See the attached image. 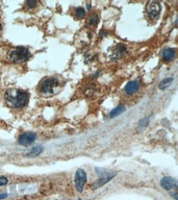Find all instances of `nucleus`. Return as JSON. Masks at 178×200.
Here are the masks:
<instances>
[{"mask_svg": "<svg viewBox=\"0 0 178 200\" xmlns=\"http://www.w3.org/2000/svg\"><path fill=\"white\" fill-rule=\"evenodd\" d=\"M4 98L9 106L14 107V109H21L28 103L29 94L23 90L12 89L7 90L4 95Z\"/></svg>", "mask_w": 178, "mask_h": 200, "instance_id": "obj_1", "label": "nucleus"}, {"mask_svg": "<svg viewBox=\"0 0 178 200\" xmlns=\"http://www.w3.org/2000/svg\"><path fill=\"white\" fill-rule=\"evenodd\" d=\"M60 89H62V84L55 77L44 78L38 87L39 93L45 97L52 96V95L58 93Z\"/></svg>", "mask_w": 178, "mask_h": 200, "instance_id": "obj_2", "label": "nucleus"}, {"mask_svg": "<svg viewBox=\"0 0 178 200\" xmlns=\"http://www.w3.org/2000/svg\"><path fill=\"white\" fill-rule=\"evenodd\" d=\"M30 57V51L25 47H15L6 52V60L14 64H21L26 62Z\"/></svg>", "mask_w": 178, "mask_h": 200, "instance_id": "obj_3", "label": "nucleus"}, {"mask_svg": "<svg viewBox=\"0 0 178 200\" xmlns=\"http://www.w3.org/2000/svg\"><path fill=\"white\" fill-rule=\"evenodd\" d=\"M87 173L84 169H78L75 173V177H74V182H75V187H76L77 191L81 193L82 190H84V184H87Z\"/></svg>", "mask_w": 178, "mask_h": 200, "instance_id": "obj_4", "label": "nucleus"}, {"mask_svg": "<svg viewBox=\"0 0 178 200\" xmlns=\"http://www.w3.org/2000/svg\"><path fill=\"white\" fill-rule=\"evenodd\" d=\"M36 139V135L35 133H24L19 136L18 143L22 146H28L31 145Z\"/></svg>", "mask_w": 178, "mask_h": 200, "instance_id": "obj_5", "label": "nucleus"}, {"mask_svg": "<svg viewBox=\"0 0 178 200\" xmlns=\"http://www.w3.org/2000/svg\"><path fill=\"white\" fill-rule=\"evenodd\" d=\"M147 13L149 15L150 18H154L156 19L158 16H159V13H160V4L158 2H150L147 6Z\"/></svg>", "mask_w": 178, "mask_h": 200, "instance_id": "obj_6", "label": "nucleus"}, {"mask_svg": "<svg viewBox=\"0 0 178 200\" xmlns=\"http://www.w3.org/2000/svg\"><path fill=\"white\" fill-rule=\"evenodd\" d=\"M160 186H162L166 191H171L172 189L176 188V181H175L174 178L170 176H165L164 178L160 180Z\"/></svg>", "mask_w": 178, "mask_h": 200, "instance_id": "obj_7", "label": "nucleus"}, {"mask_svg": "<svg viewBox=\"0 0 178 200\" xmlns=\"http://www.w3.org/2000/svg\"><path fill=\"white\" fill-rule=\"evenodd\" d=\"M115 175H116V173H109V174L103 175V176L100 177L96 182H94V184L92 186V189H98V188L102 187L103 184H105L106 182H108L111 178H114Z\"/></svg>", "mask_w": 178, "mask_h": 200, "instance_id": "obj_8", "label": "nucleus"}, {"mask_svg": "<svg viewBox=\"0 0 178 200\" xmlns=\"http://www.w3.org/2000/svg\"><path fill=\"white\" fill-rule=\"evenodd\" d=\"M126 52H127V48H126V46L123 45V44H118V45L113 49L111 55H113L114 58H120V57H123V55H125Z\"/></svg>", "mask_w": 178, "mask_h": 200, "instance_id": "obj_9", "label": "nucleus"}, {"mask_svg": "<svg viewBox=\"0 0 178 200\" xmlns=\"http://www.w3.org/2000/svg\"><path fill=\"white\" fill-rule=\"evenodd\" d=\"M124 90H125L126 94H129V95L135 94L139 90V82L138 81H129L125 86V89Z\"/></svg>", "mask_w": 178, "mask_h": 200, "instance_id": "obj_10", "label": "nucleus"}, {"mask_svg": "<svg viewBox=\"0 0 178 200\" xmlns=\"http://www.w3.org/2000/svg\"><path fill=\"white\" fill-rule=\"evenodd\" d=\"M175 49H165L162 52V58L165 62H169L175 57Z\"/></svg>", "mask_w": 178, "mask_h": 200, "instance_id": "obj_11", "label": "nucleus"}, {"mask_svg": "<svg viewBox=\"0 0 178 200\" xmlns=\"http://www.w3.org/2000/svg\"><path fill=\"white\" fill-rule=\"evenodd\" d=\"M43 151V147L42 146H35L29 152L26 154V157H38L39 154H41Z\"/></svg>", "mask_w": 178, "mask_h": 200, "instance_id": "obj_12", "label": "nucleus"}, {"mask_svg": "<svg viewBox=\"0 0 178 200\" xmlns=\"http://www.w3.org/2000/svg\"><path fill=\"white\" fill-rule=\"evenodd\" d=\"M99 22V17L97 14H92L91 16L87 18V26H95L96 24H98Z\"/></svg>", "mask_w": 178, "mask_h": 200, "instance_id": "obj_13", "label": "nucleus"}, {"mask_svg": "<svg viewBox=\"0 0 178 200\" xmlns=\"http://www.w3.org/2000/svg\"><path fill=\"white\" fill-rule=\"evenodd\" d=\"M124 111H125V106H123V105L117 106L116 109H114L113 111L111 112V114H109V118H115V117L119 116L120 114L123 113Z\"/></svg>", "mask_w": 178, "mask_h": 200, "instance_id": "obj_14", "label": "nucleus"}, {"mask_svg": "<svg viewBox=\"0 0 178 200\" xmlns=\"http://www.w3.org/2000/svg\"><path fill=\"white\" fill-rule=\"evenodd\" d=\"M173 81V77H168V78H165L164 80H162L159 84V89L160 90H166L167 88L170 87V84H171V82Z\"/></svg>", "mask_w": 178, "mask_h": 200, "instance_id": "obj_15", "label": "nucleus"}, {"mask_svg": "<svg viewBox=\"0 0 178 200\" xmlns=\"http://www.w3.org/2000/svg\"><path fill=\"white\" fill-rule=\"evenodd\" d=\"M84 15H86V11L82 7H78L76 9V12H75V17L78 19H82L84 17Z\"/></svg>", "mask_w": 178, "mask_h": 200, "instance_id": "obj_16", "label": "nucleus"}, {"mask_svg": "<svg viewBox=\"0 0 178 200\" xmlns=\"http://www.w3.org/2000/svg\"><path fill=\"white\" fill-rule=\"evenodd\" d=\"M36 5V1H26L25 2V6L27 7V9H33Z\"/></svg>", "mask_w": 178, "mask_h": 200, "instance_id": "obj_17", "label": "nucleus"}, {"mask_svg": "<svg viewBox=\"0 0 178 200\" xmlns=\"http://www.w3.org/2000/svg\"><path fill=\"white\" fill-rule=\"evenodd\" d=\"M7 178L5 176H0V186H5V184H7Z\"/></svg>", "mask_w": 178, "mask_h": 200, "instance_id": "obj_18", "label": "nucleus"}, {"mask_svg": "<svg viewBox=\"0 0 178 200\" xmlns=\"http://www.w3.org/2000/svg\"><path fill=\"white\" fill-rule=\"evenodd\" d=\"M6 197H7V194H0V200L6 198Z\"/></svg>", "mask_w": 178, "mask_h": 200, "instance_id": "obj_19", "label": "nucleus"}, {"mask_svg": "<svg viewBox=\"0 0 178 200\" xmlns=\"http://www.w3.org/2000/svg\"><path fill=\"white\" fill-rule=\"evenodd\" d=\"M105 35H106V31H103V30H102V31H101V35H100V36H105Z\"/></svg>", "mask_w": 178, "mask_h": 200, "instance_id": "obj_20", "label": "nucleus"}, {"mask_svg": "<svg viewBox=\"0 0 178 200\" xmlns=\"http://www.w3.org/2000/svg\"><path fill=\"white\" fill-rule=\"evenodd\" d=\"M173 197H174V198L176 199V200L178 199V197H177V195H176V194H173Z\"/></svg>", "mask_w": 178, "mask_h": 200, "instance_id": "obj_21", "label": "nucleus"}, {"mask_svg": "<svg viewBox=\"0 0 178 200\" xmlns=\"http://www.w3.org/2000/svg\"><path fill=\"white\" fill-rule=\"evenodd\" d=\"M1 28H2V26H1V24H0V30H1Z\"/></svg>", "mask_w": 178, "mask_h": 200, "instance_id": "obj_22", "label": "nucleus"}]
</instances>
